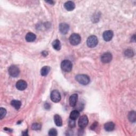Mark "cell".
Instances as JSON below:
<instances>
[{
	"label": "cell",
	"instance_id": "6da1fadb",
	"mask_svg": "<svg viewBox=\"0 0 136 136\" xmlns=\"http://www.w3.org/2000/svg\"><path fill=\"white\" fill-rule=\"evenodd\" d=\"M76 80L79 83L83 85H86L90 82L89 77L86 75H78L76 76Z\"/></svg>",
	"mask_w": 136,
	"mask_h": 136
},
{
	"label": "cell",
	"instance_id": "7a4b0ae2",
	"mask_svg": "<svg viewBox=\"0 0 136 136\" xmlns=\"http://www.w3.org/2000/svg\"><path fill=\"white\" fill-rule=\"evenodd\" d=\"M98 43V39L97 37L92 35L89 36L87 41V44L88 45V46L89 47H95L97 46Z\"/></svg>",
	"mask_w": 136,
	"mask_h": 136
},
{
	"label": "cell",
	"instance_id": "3957f363",
	"mask_svg": "<svg viewBox=\"0 0 136 136\" xmlns=\"http://www.w3.org/2000/svg\"><path fill=\"white\" fill-rule=\"evenodd\" d=\"M62 69L65 72H70L72 68V64L69 60H64L62 62L61 65Z\"/></svg>",
	"mask_w": 136,
	"mask_h": 136
},
{
	"label": "cell",
	"instance_id": "277c9868",
	"mask_svg": "<svg viewBox=\"0 0 136 136\" xmlns=\"http://www.w3.org/2000/svg\"><path fill=\"white\" fill-rule=\"evenodd\" d=\"M69 41L71 45H77L81 42V37L78 33H73L69 38Z\"/></svg>",
	"mask_w": 136,
	"mask_h": 136
},
{
	"label": "cell",
	"instance_id": "5b68a950",
	"mask_svg": "<svg viewBox=\"0 0 136 136\" xmlns=\"http://www.w3.org/2000/svg\"><path fill=\"white\" fill-rule=\"evenodd\" d=\"M8 72L9 75L12 77H16L19 75L20 70L19 67L16 65H12L9 67Z\"/></svg>",
	"mask_w": 136,
	"mask_h": 136
},
{
	"label": "cell",
	"instance_id": "8992f818",
	"mask_svg": "<svg viewBox=\"0 0 136 136\" xmlns=\"http://www.w3.org/2000/svg\"><path fill=\"white\" fill-rule=\"evenodd\" d=\"M60 93L56 90H54L50 93V99L54 103H58L61 100Z\"/></svg>",
	"mask_w": 136,
	"mask_h": 136
},
{
	"label": "cell",
	"instance_id": "52a82bcc",
	"mask_svg": "<svg viewBox=\"0 0 136 136\" xmlns=\"http://www.w3.org/2000/svg\"><path fill=\"white\" fill-rule=\"evenodd\" d=\"M88 123V118L86 115H82L80 118L79 119L78 121V125L80 128H84L86 127Z\"/></svg>",
	"mask_w": 136,
	"mask_h": 136
},
{
	"label": "cell",
	"instance_id": "ba28073f",
	"mask_svg": "<svg viewBox=\"0 0 136 136\" xmlns=\"http://www.w3.org/2000/svg\"><path fill=\"white\" fill-rule=\"evenodd\" d=\"M112 60V54L107 52L104 53L101 56V61L104 63H107L110 62Z\"/></svg>",
	"mask_w": 136,
	"mask_h": 136
},
{
	"label": "cell",
	"instance_id": "9c48e42d",
	"mask_svg": "<svg viewBox=\"0 0 136 136\" xmlns=\"http://www.w3.org/2000/svg\"><path fill=\"white\" fill-rule=\"evenodd\" d=\"M27 87V82L23 80H20L16 83V88L19 90H24Z\"/></svg>",
	"mask_w": 136,
	"mask_h": 136
},
{
	"label": "cell",
	"instance_id": "30bf717a",
	"mask_svg": "<svg viewBox=\"0 0 136 136\" xmlns=\"http://www.w3.org/2000/svg\"><path fill=\"white\" fill-rule=\"evenodd\" d=\"M113 37V32L111 30H106L104 32L103 37L104 41L106 42L110 41Z\"/></svg>",
	"mask_w": 136,
	"mask_h": 136
},
{
	"label": "cell",
	"instance_id": "8fae6325",
	"mask_svg": "<svg viewBox=\"0 0 136 136\" xmlns=\"http://www.w3.org/2000/svg\"><path fill=\"white\" fill-rule=\"evenodd\" d=\"M60 31L62 34H66L69 30V26L65 23H61L59 25Z\"/></svg>",
	"mask_w": 136,
	"mask_h": 136
},
{
	"label": "cell",
	"instance_id": "7c38bea8",
	"mask_svg": "<svg viewBox=\"0 0 136 136\" xmlns=\"http://www.w3.org/2000/svg\"><path fill=\"white\" fill-rule=\"evenodd\" d=\"M78 96L77 94L72 95L69 98V104L71 106L75 107L77 103Z\"/></svg>",
	"mask_w": 136,
	"mask_h": 136
},
{
	"label": "cell",
	"instance_id": "4fadbf2b",
	"mask_svg": "<svg viewBox=\"0 0 136 136\" xmlns=\"http://www.w3.org/2000/svg\"><path fill=\"white\" fill-rule=\"evenodd\" d=\"M64 8L69 11H72L75 8V4L72 1H67L64 4Z\"/></svg>",
	"mask_w": 136,
	"mask_h": 136
},
{
	"label": "cell",
	"instance_id": "5bb4252c",
	"mask_svg": "<svg viewBox=\"0 0 136 136\" xmlns=\"http://www.w3.org/2000/svg\"><path fill=\"white\" fill-rule=\"evenodd\" d=\"M115 127L114 123L112 122H107L104 125V129L107 131H111L114 130Z\"/></svg>",
	"mask_w": 136,
	"mask_h": 136
},
{
	"label": "cell",
	"instance_id": "9a60e30c",
	"mask_svg": "<svg viewBox=\"0 0 136 136\" xmlns=\"http://www.w3.org/2000/svg\"><path fill=\"white\" fill-rule=\"evenodd\" d=\"M36 35L32 32H28L26 36V40L28 42H32L35 41Z\"/></svg>",
	"mask_w": 136,
	"mask_h": 136
},
{
	"label": "cell",
	"instance_id": "2e32d148",
	"mask_svg": "<svg viewBox=\"0 0 136 136\" xmlns=\"http://www.w3.org/2000/svg\"><path fill=\"white\" fill-rule=\"evenodd\" d=\"M54 122L55 124L58 127H61L62 126V120L61 117L58 115L55 114L54 117Z\"/></svg>",
	"mask_w": 136,
	"mask_h": 136
},
{
	"label": "cell",
	"instance_id": "e0dca14e",
	"mask_svg": "<svg viewBox=\"0 0 136 136\" xmlns=\"http://www.w3.org/2000/svg\"><path fill=\"white\" fill-rule=\"evenodd\" d=\"M11 104L14 107V108H15L16 110H18L20 108L21 105V103L19 100H13L12 101H11Z\"/></svg>",
	"mask_w": 136,
	"mask_h": 136
},
{
	"label": "cell",
	"instance_id": "ac0fdd59",
	"mask_svg": "<svg viewBox=\"0 0 136 136\" xmlns=\"http://www.w3.org/2000/svg\"><path fill=\"white\" fill-rule=\"evenodd\" d=\"M79 115H80V113H79V112L78 110H73L70 113V118L76 120L79 117Z\"/></svg>",
	"mask_w": 136,
	"mask_h": 136
},
{
	"label": "cell",
	"instance_id": "d6986e66",
	"mask_svg": "<svg viewBox=\"0 0 136 136\" xmlns=\"http://www.w3.org/2000/svg\"><path fill=\"white\" fill-rule=\"evenodd\" d=\"M50 71V67L48 66H43L41 70V73L42 76H47Z\"/></svg>",
	"mask_w": 136,
	"mask_h": 136
},
{
	"label": "cell",
	"instance_id": "ffe728a7",
	"mask_svg": "<svg viewBox=\"0 0 136 136\" xmlns=\"http://www.w3.org/2000/svg\"><path fill=\"white\" fill-rule=\"evenodd\" d=\"M52 46L53 47V48L57 50H60L61 48V43L60 42L59 40L58 39H56L55 40L53 43H52Z\"/></svg>",
	"mask_w": 136,
	"mask_h": 136
},
{
	"label": "cell",
	"instance_id": "44dd1931",
	"mask_svg": "<svg viewBox=\"0 0 136 136\" xmlns=\"http://www.w3.org/2000/svg\"><path fill=\"white\" fill-rule=\"evenodd\" d=\"M128 118L130 122H135L136 120L135 117V112L134 111H131L129 113L128 115Z\"/></svg>",
	"mask_w": 136,
	"mask_h": 136
},
{
	"label": "cell",
	"instance_id": "7402d4cb",
	"mask_svg": "<svg viewBox=\"0 0 136 136\" xmlns=\"http://www.w3.org/2000/svg\"><path fill=\"white\" fill-rule=\"evenodd\" d=\"M124 55H125L128 58H131L133 56L134 53L132 50L128 49L125 51V52H124Z\"/></svg>",
	"mask_w": 136,
	"mask_h": 136
},
{
	"label": "cell",
	"instance_id": "603a6c76",
	"mask_svg": "<svg viewBox=\"0 0 136 136\" xmlns=\"http://www.w3.org/2000/svg\"><path fill=\"white\" fill-rule=\"evenodd\" d=\"M41 127H42V126L41 124L38 123H35L32 125L31 129L34 130H38L41 129Z\"/></svg>",
	"mask_w": 136,
	"mask_h": 136
},
{
	"label": "cell",
	"instance_id": "cb8c5ba5",
	"mask_svg": "<svg viewBox=\"0 0 136 136\" xmlns=\"http://www.w3.org/2000/svg\"><path fill=\"white\" fill-rule=\"evenodd\" d=\"M6 114L7 110L4 108H2V107H1V108H0V116H1L0 118H1V120L5 117Z\"/></svg>",
	"mask_w": 136,
	"mask_h": 136
},
{
	"label": "cell",
	"instance_id": "d4e9b609",
	"mask_svg": "<svg viewBox=\"0 0 136 136\" xmlns=\"http://www.w3.org/2000/svg\"><path fill=\"white\" fill-rule=\"evenodd\" d=\"M48 134L50 136H55L58 134L57 130L55 129H51L48 132Z\"/></svg>",
	"mask_w": 136,
	"mask_h": 136
},
{
	"label": "cell",
	"instance_id": "484cf974",
	"mask_svg": "<svg viewBox=\"0 0 136 136\" xmlns=\"http://www.w3.org/2000/svg\"><path fill=\"white\" fill-rule=\"evenodd\" d=\"M75 120H72V119H71L70 118V120L69 121V127H71V128H74L75 127Z\"/></svg>",
	"mask_w": 136,
	"mask_h": 136
},
{
	"label": "cell",
	"instance_id": "4316f807",
	"mask_svg": "<svg viewBox=\"0 0 136 136\" xmlns=\"http://www.w3.org/2000/svg\"><path fill=\"white\" fill-rule=\"evenodd\" d=\"M97 126H98V123H97V122H95L93 123V124H92V126L90 127V129H91L93 130H95L96 128H97Z\"/></svg>",
	"mask_w": 136,
	"mask_h": 136
},
{
	"label": "cell",
	"instance_id": "83f0119b",
	"mask_svg": "<svg viewBox=\"0 0 136 136\" xmlns=\"http://www.w3.org/2000/svg\"><path fill=\"white\" fill-rule=\"evenodd\" d=\"M44 106H45V108L46 109V110L49 109L50 107V105L48 103H46V104H45V105H44Z\"/></svg>",
	"mask_w": 136,
	"mask_h": 136
},
{
	"label": "cell",
	"instance_id": "f1b7e54d",
	"mask_svg": "<svg viewBox=\"0 0 136 136\" xmlns=\"http://www.w3.org/2000/svg\"><path fill=\"white\" fill-rule=\"evenodd\" d=\"M42 53L43 55V56H47V54H48L47 52H46V51H43V52Z\"/></svg>",
	"mask_w": 136,
	"mask_h": 136
},
{
	"label": "cell",
	"instance_id": "f546056e",
	"mask_svg": "<svg viewBox=\"0 0 136 136\" xmlns=\"http://www.w3.org/2000/svg\"><path fill=\"white\" fill-rule=\"evenodd\" d=\"M46 2H47V3H49L51 4H54V3L53 1H46Z\"/></svg>",
	"mask_w": 136,
	"mask_h": 136
}]
</instances>
